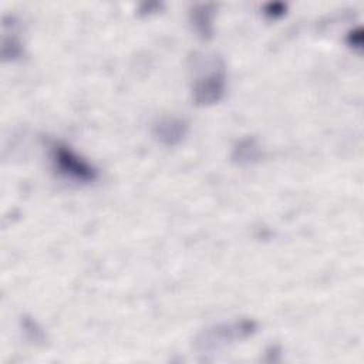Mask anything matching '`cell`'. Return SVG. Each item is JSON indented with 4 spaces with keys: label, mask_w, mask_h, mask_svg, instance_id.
I'll return each mask as SVG.
<instances>
[{
    "label": "cell",
    "mask_w": 364,
    "mask_h": 364,
    "mask_svg": "<svg viewBox=\"0 0 364 364\" xmlns=\"http://www.w3.org/2000/svg\"><path fill=\"white\" fill-rule=\"evenodd\" d=\"M53 161L60 172L70 178L80 181H92L95 178L94 168L67 146L55 145L53 148Z\"/></svg>",
    "instance_id": "1"
},
{
    "label": "cell",
    "mask_w": 364,
    "mask_h": 364,
    "mask_svg": "<svg viewBox=\"0 0 364 364\" xmlns=\"http://www.w3.org/2000/svg\"><path fill=\"white\" fill-rule=\"evenodd\" d=\"M225 88V77L222 73L215 71L202 78L195 87V98L199 104H209L218 101Z\"/></svg>",
    "instance_id": "2"
},
{
    "label": "cell",
    "mask_w": 364,
    "mask_h": 364,
    "mask_svg": "<svg viewBox=\"0 0 364 364\" xmlns=\"http://www.w3.org/2000/svg\"><path fill=\"white\" fill-rule=\"evenodd\" d=\"M156 135L166 144H175L185 135V125L181 121H164L156 127Z\"/></svg>",
    "instance_id": "3"
}]
</instances>
